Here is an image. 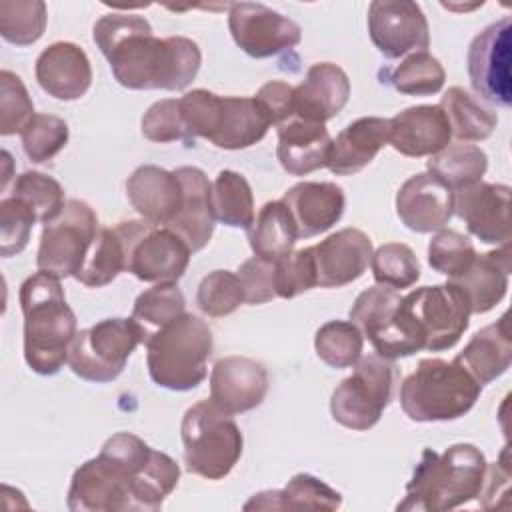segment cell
Here are the masks:
<instances>
[{"label": "cell", "mask_w": 512, "mask_h": 512, "mask_svg": "<svg viewBox=\"0 0 512 512\" xmlns=\"http://www.w3.org/2000/svg\"><path fill=\"white\" fill-rule=\"evenodd\" d=\"M174 172L182 182L184 198L178 214L164 228L178 234L194 254L210 242L214 232L216 218L212 210V182L206 172L196 166H180Z\"/></svg>", "instance_id": "d4e9b609"}, {"label": "cell", "mask_w": 512, "mask_h": 512, "mask_svg": "<svg viewBox=\"0 0 512 512\" xmlns=\"http://www.w3.org/2000/svg\"><path fill=\"white\" fill-rule=\"evenodd\" d=\"M512 20L508 16L488 24L468 46V78L472 90L494 106L508 108L512 102L510 52Z\"/></svg>", "instance_id": "4fadbf2b"}, {"label": "cell", "mask_w": 512, "mask_h": 512, "mask_svg": "<svg viewBox=\"0 0 512 512\" xmlns=\"http://www.w3.org/2000/svg\"><path fill=\"white\" fill-rule=\"evenodd\" d=\"M474 258L476 250L472 240L450 228L438 230L428 244L430 268L448 276V280L464 274L474 262Z\"/></svg>", "instance_id": "bcb514c9"}, {"label": "cell", "mask_w": 512, "mask_h": 512, "mask_svg": "<svg viewBox=\"0 0 512 512\" xmlns=\"http://www.w3.org/2000/svg\"><path fill=\"white\" fill-rule=\"evenodd\" d=\"M376 284L392 290L410 288L420 278V262L414 250L402 242H386L370 258Z\"/></svg>", "instance_id": "7bdbcfd3"}, {"label": "cell", "mask_w": 512, "mask_h": 512, "mask_svg": "<svg viewBox=\"0 0 512 512\" xmlns=\"http://www.w3.org/2000/svg\"><path fill=\"white\" fill-rule=\"evenodd\" d=\"M186 312V298L176 282H160L138 294L130 318L142 332L144 344L172 320Z\"/></svg>", "instance_id": "8d00e7d4"}, {"label": "cell", "mask_w": 512, "mask_h": 512, "mask_svg": "<svg viewBox=\"0 0 512 512\" xmlns=\"http://www.w3.org/2000/svg\"><path fill=\"white\" fill-rule=\"evenodd\" d=\"M140 126H142L144 138L156 144L188 140L182 124V116H180V102L174 98H164L154 102L144 112Z\"/></svg>", "instance_id": "f907efd6"}, {"label": "cell", "mask_w": 512, "mask_h": 512, "mask_svg": "<svg viewBox=\"0 0 512 512\" xmlns=\"http://www.w3.org/2000/svg\"><path fill=\"white\" fill-rule=\"evenodd\" d=\"M126 194L142 220L160 228L174 220L184 198L178 174L154 164L138 166L128 176Z\"/></svg>", "instance_id": "cb8c5ba5"}, {"label": "cell", "mask_w": 512, "mask_h": 512, "mask_svg": "<svg viewBox=\"0 0 512 512\" xmlns=\"http://www.w3.org/2000/svg\"><path fill=\"white\" fill-rule=\"evenodd\" d=\"M214 218L230 228L248 230L254 222V196L248 180L234 170H220L212 182Z\"/></svg>", "instance_id": "74e56055"}, {"label": "cell", "mask_w": 512, "mask_h": 512, "mask_svg": "<svg viewBox=\"0 0 512 512\" xmlns=\"http://www.w3.org/2000/svg\"><path fill=\"white\" fill-rule=\"evenodd\" d=\"M480 386L502 376L512 362V338L508 314H502L494 324L478 330L464 350L454 358Z\"/></svg>", "instance_id": "4dcf8cb0"}, {"label": "cell", "mask_w": 512, "mask_h": 512, "mask_svg": "<svg viewBox=\"0 0 512 512\" xmlns=\"http://www.w3.org/2000/svg\"><path fill=\"white\" fill-rule=\"evenodd\" d=\"M48 12L42 0H2L0 36L14 46L38 42L46 30Z\"/></svg>", "instance_id": "ab89813d"}, {"label": "cell", "mask_w": 512, "mask_h": 512, "mask_svg": "<svg viewBox=\"0 0 512 512\" xmlns=\"http://www.w3.org/2000/svg\"><path fill=\"white\" fill-rule=\"evenodd\" d=\"M212 346L210 326L184 312L146 342V366L152 382L174 392L194 390L208 374Z\"/></svg>", "instance_id": "8992f818"}, {"label": "cell", "mask_w": 512, "mask_h": 512, "mask_svg": "<svg viewBox=\"0 0 512 512\" xmlns=\"http://www.w3.org/2000/svg\"><path fill=\"white\" fill-rule=\"evenodd\" d=\"M36 214L20 198L6 194L0 200V256L12 258L20 254L30 240Z\"/></svg>", "instance_id": "c3c4849f"}, {"label": "cell", "mask_w": 512, "mask_h": 512, "mask_svg": "<svg viewBox=\"0 0 512 512\" xmlns=\"http://www.w3.org/2000/svg\"><path fill=\"white\" fill-rule=\"evenodd\" d=\"M316 286V266L312 250H292L274 262V290L276 298H296L298 294Z\"/></svg>", "instance_id": "681fc988"}, {"label": "cell", "mask_w": 512, "mask_h": 512, "mask_svg": "<svg viewBox=\"0 0 512 512\" xmlns=\"http://www.w3.org/2000/svg\"><path fill=\"white\" fill-rule=\"evenodd\" d=\"M128 268V242L118 224L114 228H100L78 274L74 276L88 288H102L110 284L120 272Z\"/></svg>", "instance_id": "836d02e7"}, {"label": "cell", "mask_w": 512, "mask_h": 512, "mask_svg": "<svg viewBox=\"0 0 512 512\" xmlns=\"http://www.w3.org/2000/svg\"><path fill=\"white\" fill-rule=\"evenodd\" d=\"M192 250L168 228L146 220H130V250L126 272L142 282H176L190 264Z\"/></svg>", "instance_id": "5bb4252c"}, {"label": "cell", "mask_w": 512, "mask_h": 512, "mask_svg": "<svg viewBox=\"0 0 512 512\" xmlns=\"http://www.w3.org/2000/svg\"><path fill=\"white\" fill-rule=\"evenodd\" d=\"M92 38L116 82L130 90H184L202 64V52L194 40L158 38L140 14H106L96 20Z\"/></svg>", "instance_id": "7a4b0ae2"}, {"label": "cell", "mask_w": 512, "mask_h": 512, "mask_svg": "<svg viewBox=\"0 0 512 512\" xmlns=\"http://www.w3.org/2000/svg\"><path fill=\"white\" fill-rule=\"evenodd\" d=\"M268 394L264 364L246 356L220 358L210 372V400L228 414L258 408Z\"/></svg>", "instance_id": "d6986e66"}, {"label": "cell", "mask_w": 512, "mask_h": 512, "mask_svg": "<svg viewBox=\"0 0 512 512\" xmlns=\"http://www.w3.org/2000/svg\"><path fill=\"white\" fill-rule=\"evenodd\" d=\"M482 386L456 362L424 358L400 386V406L412 422H446L468 414Z\"/></svg>", "instance_id": "52a82bcc"}, {"label": "cell", "mask_w": 512, "mask_h": 512, "mask_svg": "<svg viewBox=\"0 0 512 512\" xmlns=\"http://www.w3.org/2000/svg\"><path fill=\"white\" fill-rule=\"evenodd\" d=\"M454 214L484 244L510 242V188L476 182L454 192Z\"/></svg>", "instance_id": "ac0fdd59"}, {"label": "cell", "mask_w": 512, "mask_h": 512, "mask_svg": "<svg viewBox=\"0 0 512 512\" xmlns=\"http://www.w3.org/2000/svg\"><path fill=\"white\" fill-rule=\"evenodd\" d=\"M198 308L212 318H222L232 314L240 304H244V290L238 274L230 270L208 272L196 292Z\"/></svg>", "instance_id": "ee69618b"}, {"label": "cell", "mask_w": 512, "mask_h": 512, "mask_svg": "<svg viewBox=\"0 0 512 512\" xmlns=\"http://www.w3.org/2000/svg\"><path fill=\"white\" fill-rule=\"evenodd\" d=\"M38 86L52 98L72 102L92 84V66L86 52L74 42H54L40 52L34 66Z\"/></svg>", "instance_id": "603a6c76"}, {"label": "cell", "mask_w": 512, "mask_h": 512, "mask_svg": "<svg viewBox=\"0 0 512 512\" xmlns=\"http://www.w3.org/2000/svg\"><path fill=\"white\" fill-rule=\"evenodd\" d=\"M36 116L32 98L20 76L10 70L0 72V134L14 136Z\"/></svg>", "instance_id": "7dc6e473"}, {"label": "cell", "mask_w": 512, "mask_h": 512, "mask_svg": "<svg viewBox=\"0 0 512 512\" xmlns=\"http://www.w3.org/2000/svg\"><path fill=\"white\" fill-rule=\"evenodd\" d=\"M444 80V66L428 52L408 54L390 74L394 90L406 96H432L442 90Z\"/></svg>", "instance_id": "b9f144b4"}, {"label": "cell", "mask_w": 512, "mask_h": 512, "mask_svg": "<svg viewBox=\"0 0 512 512\" xmlns=\"http://www.w3.org/2000/svg\"><path fill=\"white\" fill-rule=\"evenodd\" d=\"M488 462L474 444H452L444 452L426 448L406 486L398 510L444 512L480 496Z\"/></svg>", "instance_id": "277c9868"}, {"label": "cell", "mask_w": 512, "mask_h": 512, "mask_svg": "<svg viewBox=\"0 0 512 512\" xmlns=\"http://www.w3.org/2000/svg\"><path fill=\"white\" fill-rule=\"evenodd\" d=\"M316 266V286L342 288L358 280L372 258V240L358 228H342L310 246Z\"/></svg>", "instance_id": "ffe728a7"}, {"label": "cell", "mask_w": 512, "mask_h": 512, "mask_svg": "<svg viewBox=\"0 0 512 512\" xmlns=\"http://www.w3.org/2000/svg\"><path fill=\"white\" fill-rule=\"evenodd\" d=\"M368 34L378 52L390 60L426 52L430 44L428 20L410 0H374L368 6Z\"/></svg>", "instance_id": "2e32d148"}, {"label": "cell", "mask_w": 512, "mask_h": 512, "mask_svg": "<svg viewBox=\"0 0 512 512\" xmlns=\"http://www.w3.org/2000/svg\"><path fill=\"white\" fill-rule=\"evenodd\" d=\"M402 306L424 350L442 352L456 346L470 324V304L452 282L422 286L402 296Z\"/></svg>", "instance_id": "8fae6325"}, {"label": "cell", "mask_w": 512, "mask_h": 512, "mask_svg": "<svg viewBox=\"0 0 512 512\" xmlns=\"http://www.w3.org/2000/svg\"><path fill=\"white\" fill-rule=\"evenodd\" d=\"M314 348L330 368H350L362 356L364 336L350 320H330L316 330Z\"/></svg>", "instance_id": "f35d334b"}, {"label": "cell", "mask_w": 512, "mask_h": 512, "mask_svg": "<svg viewBox=\"0 0 512 512\" xmlns=\"http://www.w3.org/2000/svg\"><path fill=\"white\" fill-rule=\"evenodd\" d=\"M180 116L190 138H206L222 150H242L260 142L272 126L256 98L218 96L196 88L180 100Z\"/></svg>", "instance_id": "5b68a950"}, {"label": "cell", "mask_w": 512, "mask_h": 512, "mask_svg": "<svg viewBox=\"0 0 512 512\" xmlns=\"http://www.w3.org/2000/svg\"><path fill=\"white\" fill-rule=\"evenodd\" d=\"M298 238H312L330 230L344 214L346 198L334 182H298L282 196Z\"/></svg>", "instance_id": "484cf974"}, {"label": "cell", "mask_w": 512, "mask_h": 512, "mask_svg": "<svg viewBox=\"0 0 512 512\" xmlns=\"http://www.w3.org/2000/svg\"><path fill=\"white\" fill-rule=\"evenodd\" d=\"M396 214L412 232H438L454 214V192L432 174L418 172L398 188Z\"/></svg>", "instance_id": "44dd1931"}, {"label": "cell", "mask_w": 512, "mask_h": 512, "mask_svg": "<svg viewBox=\"0 0 512 512\" xmlns=\"http://www.w3.org/2000/svg\"><path fill=\"white\" fill-rule=\"evenodd\" d=\"M256 102L266 112L272 126H280L294 118V86L282 80H270L256 92Z\"/></svg>", "instance_id": "f5cc1de1"}, {"label": "cell", "mask_w": 512, "mask_h": 512, "mask_svg": "<svg viewBox=\"0 0 512 512\" xmlns=\"http://www.w3.org/2000/svg\"><path fill=\"white\" fill-rule=\"evenodd\" d=\"M342 494L320 478L300 472L288 480L282 490H264L254 494L244 510H338Z\"/></svg>", "instance_id": "1f68e13d"}, {"label": "cell", "mask_w": 512, "mask_h": 512, "mask_svg": "<svg viewBox=\"0 0 512 512\" xmlns=\"http://www.w3.org/2000/svg\"><path fill=\"white\" fill-rule=\"evenodd\" d=\"M94 210L78 198L66 200L58 218L44 224L36 254V268L54 278L76 276L98 234Z\"/></svg>", "instance_id": "7c38bea8"}, {"label": "cell", "mask_w": 512, "mask_h": 512, "mask_svg": "<svg viewBox=\"0 0 512 512\" xmlns=\"http://www.w3.org/2000/svg\"><path fill=\"white\" fill-rule=\"evenodd\" d=\"M438 106L446 114L452 136H456L458 140H486L498 124V116L484 108L474 96H470L460 86L448 88Z\"/></svg>", "instance_id": "e575fe53"}, {"label": "cell", "mask_w": 512, "mask_h": 512, "mask_svg": "<svg viewBox=\"0 0 512 512\" xmlns=\"http://www.w3.org/2000/svg\"><path fill=\"white\" fill-rule=\"evenodd\" d=\"M350 98L346 72L332 62L312 64L304 82L294 88V116L324 124L342 112Z\"/></svg>", "instance_id": "4316f807"}, {"label": "cell", "mask_w": 512, "mask_h": 512, "mask_svg": "<svg viewBox=\"0 0 512 512\" xmlns=\"http://www.w3.org/2000/svg\"><path fill=\"white\" fill-rule=\"evenodd\" d=\"M10 194L26 202L40 224H48L58 218L66 206L60 182L38 170H26L16 176Z\"/></svg>", "instance_id": "60d3db41"}, {"label": "cell", "mask_w": 512, "mask_h": 512, "mask_svg": "<svg viewBox=\"0 0 512 512\" xmlns=\"http://www.w3.org/2000/svg\"><path fill=\"white\" fill-rule=\"evenodd\" d=\"M400 300L402 296L398 290L378 284L360 292L350 308V322H354L362 336L370 340L376 354L388 360L416 354L400 326Z\"/></svg>", "instance_id": "e0dca14e"}, {"label": "cell", "mask_w": 512, "mask_h": 512, "mask_svg": "<svg viewBox=\"0 0 512 512\" xmlns=\"http://www.w3.org/2000/svg\"><path fill=\"white\" fill-rule=\"evenodd\" d=\"M238 278L244 290L246 304H266L276 298L274 290V262L262 258H248L238 268Z\"/></svg>", "instance_id": "816d5d0a"}, {"label": "cell", "mask_w": 512, "mask_h": 512, "mask_svg": "<svg viewBox=\"0 0 512 512\" xmlns=\"http://www.w3.org/2000/svg\"><path fill=\"white\" fill-rule=\"evenodd\" d=\"M428 174L438 178L452 192L482 180L488 168V156L474 144H448L426 162Z\"/></svg>", "instance_id": "d590c367"}, {"label": "cell", "mask_w": 512, "mask_h": 512, "mask_svg": "<svg viewBox=\"0 0 512 512\" xmlns=\"http://www.w3.org/2000/svg\"><path fill=\"white\" fill-rule=\"evenodd\" d=\"M276 130V156L280 166L290 176H308L320 168H326L332 138L324 124L294 116Z\"/></svg>", "instance_id": "f1b7e54d"}, {"label": "cell", "mask_w": 512, "mask_h": 512, "mask_svg": "<svg viewBox=\"0 0 512 512\" xmlns=\"http://www.w3.org/2000/svg\"><path fill=\"white\" fill-rule=\"evenodd\" d=\"M68 124L54 114H36L22 130V148L34 164L52 160L68 144Z\"/></svg>", "instance_id": "f6af8a7d"}, {"label": "cell", "mask_w": 512, "mask_h": 512, "mask_svg": "<svg viewBox=\"0 0 512 512\" xmlns=\"http://www.w3.org/2000/svg\"><path fill=\"white\" fill-rule=\"evenodd\" d=\"M388 124V144L408 158L434 156L452 140L450 124L438 104L410 106L388 118Z\"/></svg>", "instance_id": "7402d4cb"}, {"label": "cell", "mask_w": 512, "mask_h": 512, "mask_svg": "<svg viewBox=\"0 0 512 512\" xmlns=\"http://www.w3.org/2000/svg\"><path fill=\"white\" fill-rule=\"evenodd\" d=\"M510 270L512 256L508 242L496 250L476 254L470 268L464 274L450 278L448 282L464 292L472 314H486L506 296Z\"/></svg>", "instance_id": "f546056e"}, {"label": "cell", "mask_w": 512, "mask_h": 512, "mask_svg": "<svg viewBox=\"0 0 512 512\" xmlns=\"http://www.w3.org/2000/svg\"><path fill=\"white\" fill-rule=\"evenodd\" d=\"M228 30L236 46L252 58H270L300 44L302 28L288 16L260 2H234Z\"/></svg>", "instance_id": "9a60e30c"}, {"label": "cell", "mask_w": 512, "mask_h": 512, "mask_svg": "<svg viewBox=\"0 0 512 512\" xmlns=\"http://www.w3.org/2000/svg\"><path fill=\"white\" fill-rule=\"evenodd\" d=\"M388 118L364 116L350 122L330 144L326 168L336 176H354L364 170L388 144Z\"/></svg>", "instance_id": "83f0119b"}, {"label": "cell", "mask_w": 512, "mask_h": 512, "mask_svg": "<svg viewBox=\"0 0 512 512\" xmlns=\"http://www.w3.org/2000/svg\"><path fill=\"white\" fill-rule=\"evenodd\" d=\"M298 232L282 200L266 202L248 228V242L256 258L276 262L294 250Z\"/></svg>", "instance_id": "d6a6232c"}, {"label": "cell", "mask_w": 512, "mask_h": 512, "mask_svg": "<svg viewBox=\"0 0 512 512\" xmlns=\"http://www.w3.org/2000/svg\"><path fill=\"white\" fill-rule=\"evenodd\" d=\"M138 344H144V338L132 318H104L76 332L68 350V366L82 380L112 382L122 374Z\"/></svg>", "instance_id": "9c48e42d"}, {"label": "cell", "mask_w": 512, "mask_h": 512, "mask_svg": "<svg viewBox=\"0 0 512 512\" xmlns=\"http://www.w3.org/2000/svg\"><path fill=\"white\" fill-rule=\"evenodd\" d=\"M20 310L28 368L40 376L58 374L68 364V350L78 332L60 278L40 270L28 276L20 286Z\"/></svg>", "instance_id": "3957f363"}, {"label": "cell", "mask_w": 512, "mask_h": 512, "mask_svg": "<svg viewBox=\"0 0 512 512\" xmlns=\"http://www.w3.org/2000/svg\"><path fill=\"white\" fill-rule=\"evenodd\" d=\"M394 360L378 354L360 356L354 372L330 396L332 418L350 430H370L392 400Z\"/></svg>", "instance_id": "30bf717a"}, {"label": "cell", "mask_w": 512, "mask_h": 512, "mask_svg": "<svg viewBox=\"0 0 512 512\" xmlns=\"http://www.w3.org/2000/svg\"><path fill=\"white\" fill-rule=\"evenodd\" d=\"M180 436L188 472L206 480H222L242 456L238 424L212 400H200L184 412Z\"/></svg>", "instance_id": "ba28073f"}, {"label": "cell", "mask_w": 512, "mask_h": 512, "mask_svg": "<svg viewBox=\"0 0 512 512\" xmlns=\"http://www.w3.org/2000/svg\"><path fill=\"white\" fill-rule=\"evenodd\" d=\"M180 466L140 436H110L96 458L80 464L70 480L66 504L72 512H154L178 486Z\"/></svg>", "instance_id": "6da1fadb"}]
</instances>
